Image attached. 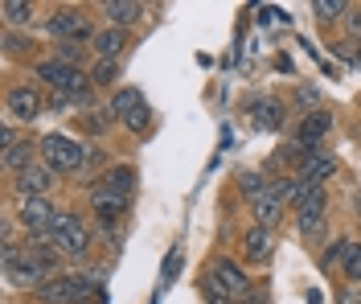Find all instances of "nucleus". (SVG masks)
Instances as JSON below:
<instances>
[{"label":"nucleus","mask_w":361,"mask_h":304,"mask_svg":"<svg viewBox=\"0 0 361 304\" xmlns=\"http://www.w3.org/2000/svg\"><path fill=\"white\" fill-rule=\"evenodd\" d=\"M54 218H58V210L49 206V197H21V206H17V222L33 238H45L49 226H54Z\"/></svg>","instance_id":"nucleus-5"},{"label":"nucleus","mask_w":361,"mask_h":304,"mask_svg":"<svg viewBox=\"0 0 361 304\" xmlns=\"http://www.w3.org/2000/svg\"><path fill=\"white\" fill-rule=\"evenodd\" d=\"M123 123H128L132 132H148V128H152V111H148V103H144L140 111H132V116L123 119Z\"/></svg>","instance_id":"nucleus-30"},{"label":"nucleus","mask_w":361,"mask_h":304,"mask_svg":"<svg viewBox=\"0 0 361 304\" xmlns=\"http://www.w3.org/2000/svg\"><path fill=\"white\" fill-rule=\"evenodd\" d=\"M324 210H329V193H324V186H312L304 197H300L295 218H300V214H324Z\"/></svg>","instance_id":"nucleus-20"},{"label":"nucleus","mask_w":361,"mask_h":304,"mask_svg":"<svg viewBox=\"0 0 361 304\" xmlns=\"http://www.w3.org/2000/svg\"><path fill=\"white\" fill-rule=\"evenodd\" d=\"M103 161H107V152L94 148V144H87V164H103Z\"/></svg>","instance_id":"nucleus-35"},{"label":"nucleus","mask_w":361,"mask_h":304,"mask_svg":"<svg viewBox=\"0 0 361 304\" xmlns=\"http://www.w3.org/2000/svg\"><path fill=\"white\" fill-rule=\"evenodd\" d=\"M295 226H300L304 238H324V234H329V218H324V214H300Z\"/></svg>","instance_id":"nucleus-22"},{"label":"nucleus","mask_w":361,"mask_h":304,"mask_svg":"<svg viewBox=\"0 0 361 304\" xmlns=\"http://www.w3.org/2000/svg\"><path fill=\"white\" fill-rule=\"evenodd\" d=\"M115 74H119V62H94V71H90V87H111Z\"/></svg>","instance_id":"nucleus-25"},{"label":"nucleus","mask_w":361,"mask_h":304,"mask_svg":"<svg viewBox=\"0 0 361 304\" xmlns=\"http://www.w3.org/2000/svg\"><path fill=\"white\" fill-rule=\"evenodd\" d=\"M111 111H90V116H82V128H87V132H94V136H103V132H107V123H111Z\"/></svg>","instance_id":"nucleus-29"},{"label":"nucleus","mask_w":361,"mask_h":304,"mask_svg":"<svg viewBox=\"0 0 361 304\" xmlns=\"http://www.w3.org/2000/svg\"><path fill=\"white\" fill-rule=\"evenodd\" d=\"M37 157H42V144L21 140V144H13V148L4 152V169H13V173H25L29 164H37Z\"/></svg>","instance_id":"nucleus-15"},{"label":"nucleus","mask_w":361,"mask_h":304,"mask_svg":"<svg viewBox=\"0 0 361 304\" xmlns=\"http://www.w3.org/2000/svg\"><path fill=\"white\" fill-rule=\"evenodd\" d=\"M243 255H247L250 263H267L271 259V231L267 226H250V231L243 234Z\"/></svg>","instance_id":"nucleus-14"},{"label":"nucleus","mask_w":361,"mask_h":304,"mask_svg":"<svg viewBox=\"0 0 361 304\" xmlns=\"http://www.w3.org/2000/svg\"><path fill=\"white\" fill-rule=\"evenodd\" d=\"M13 189H17L21 197H45V193L54 189V173H49L45 164H29L25 173H17Z\"/></svg>","instance_id":"nucleus-9"},{"label":"nucleus","mask_w":361,"mask_h":304,"mask_svg":"<svg viewBox=\"0 0 361 304\" xmlns=\"http://www.w3.org/2000/svg\"><path fill=\"white\" fill-rule=\"evenodd\" d=\"M45 33L58 37V42H78V46H82L87 37L94 42V33H90V25L82 21L78 8H54V13L45 17Z\"/></svg>","instance_id":"nucleus-3"},{"label":"nucleus","mask_w":361,"mask_h":304,"mask_svg":"<svg viewBox=\"0 0 361 304\" xmlns=\"http://www.w3.org/2000/svg\"><path fill=\"white\" fill-rule=\"evenodd\" d=\"M333 173H337V157H333V152H324V148L308 152V157H304V164H300V177H308L312 186H324Z\"/></svg>","instance_id":"nucleus-11"},{"label":"nucleus","mask_w":361,"mask_h":304,"mask_svg":"<svg viewBox=\"0 0 361 304\" xmlns=\"http://www.w3.org/2000/svg\"><path fill=\"white\" fill-rule=\"evenodd\" d=\"M0 144H4V152H8L13 144H21V140H17V128H13V123H4V132H0Z\"/></svg>","instance_id":"nucleus-34"},{"label":"nucleus","mask_w":361,"mask_h":304,"mask_svg":"<svg viewBox=\"0 0 361 304\" xmlns=\"http://www.w3.org/2000/svg\"><path fill=\"white\" fill-rule=\"evenodd\" d=\"M349 29H353V33H361V13H349Z\"/></svg>","instance_id":"nucleus-36"},{"label":"nucleus","mask_w":361,"mask_h":304,"mask_svg":"<svg viewBox=\"0 0 361 304\" xmlns=\"http://www.w3.org/2000/svg\"><path fill=\"white\" fill-rule=\"evenodd\" d=\"M140 107H144V95L135 91V87H119L111 95V116H119V123L132 116V111H140Z\"/></svg>","instance_id":"nucleus-17"},{"label":"nucleus","mask_w":361,"mask_h":304,"mask_svg":"<svg viewBox=\"0 0 361 304\" xmlns=\"http://www.w3.org/2000/svg\"><path fill=\"white\" fill-rule=\"evenodd\" d=\"M180 263H185V251H180V247H173V251H169V259H164V272H160V284H173V280H177Z\"/></svg>","instance_id":"nucleus-27"},{"label":"nucleus","mask_w":361,"mask_h":304,"mask_svg":"<svg viewBox=\"0 0 361 304\" xmlns=\"http://www.w3.org/2000/svg\"><path fill=\"white\" fill-rule=\"evenodd\" d=\"M42 164L58 177V173H74V169H82L87 164V144L70 140V136H62V132H49V136H42Z\"/></svg>","instance_id":"nucleus-1"},{"label":"nucleus","mask_w":361,"mask_h":304,"mask_svg":"<svg viewBox=\"0 0 361 304\" xmlns=\"http://www.w3.org/2000/svg\"><path fill=\"white\" fill-rule=\"evenodd\" d=\"M90 46H94V58L99 62H119L123 49H128V29H99Z\"/></svg>","instance_id":"nucleus-10"},{"label":"nucleus","mask_w":361,"mask_h":304,"mask_svg":"<svg viewBox=\"0 0 361 304\" xmlns=\"http://www.w3.org/2000/svg\"><path fill=\"white\" fill-rule=\"evenodd\" d=\"M349 247H353L349 238H337V243H333V247L324 251V263H345V255H349Z\"/></svg>","instance_id":"nucleus-32"},{"label":"nucleus","mask_w":361,"mask_h":304,"mask_svg":"<svg viewBox=\"0 0 361 304\" xmlns=\"http://www.w3.org/2000/svg\"><path fill=\"white\" fill-rule=\"evenodd\" d=\"M132 189H135V169H128V164H115V169H107V173L94 181V193L115 197V202H128Z\"/></svg>","instance_id":"nucleus-7"},{"label":"nucleus","mask_w":361,"mask_h":304,"mask_svg":"<svg viewBox=\"0 0 361 304\" xmlns=\"http://www.w3.org/2000/svg\"><path fill=\"white\" fill-rule=\"evenodd\" d=\"M33 13H37V8H33L29 0H4V4H0V17H4V29H8V33L21 29V25H29Z\"/></svg>","instance_id":"nucleus-16"},{"label":"nucleus","mask_w":361,"mask_h":304,"mask_svg":"<svg viewBox=\"0 0 361 304\" xmlns=\"http://www.w3.org/2000/svg\"><path fill=\"white\" fill-rule=\"evenodd\" d=\"M295 103H300V107H308V116H312V111H320V107H316V103H320L316 87H300V91H295Z\"/></svg>","instance_id":"nucleus-31"},{"label":"nucleus","mask_w":361,"mask_h":304,"mask_svg":"<svg viewBox=\"0 0 361 304\" xmlns=\"http://www.w3.org/2000/svg\"><path fill=\"white\" fill-rule=\"evenodd\" d=\"M54 62H62V66H74V71H78V62H82V46H78V42H58V46H54Z\"/></svg>","instance_id":"nucleus-23"},{"label":"nucleus","mask_w":361,"mask_h":304,"mask_svg":"<svg viewBox=\"0 0 361 304\" xmlns=\"http://www.w3.org/2000/svg\"><path fill=\"white\" fill-rule=\"evenodd\" d=\"M345 280L361 284V243H353V247H349V255H345Z\"/></svg>","instance_id":"nucleus-28"},{"label":"nucleus","mask_w":361,"mask_h":304,"mask_svg":"<svg viewBox=\"0 0 361 304\" xmlns=\"http://www.w3.org/2000/svg\"><path fill=\"white\" fill-rule=\"evenodd\" d=\"M283 123V103H275V99H263V103H255V128H263V132H275Z\"/></svg>","instance_id":"nucleus-18"},{"label":"nucleus","mask_w":361,"mask_h":304,"mask_svg":"<svg viewBox=\"0 0 361 304\" xmlns=\"http://www.w3.org/2000/svg\"><path fill=\"white\" fill-rule=\"evenodd\" d=\"M42 107H45V99L37 87H13L8 91V99H4V111H8V119H21V123H29V119H37L42 116Z\"/></svg>","instance_id":"nucleus-6"},{"label":"nucleus","mask_w":361,"mask_h":304,"mask_svg":"<svg viewBox=\"0 0 361 304\" xmlns=\"http://www.w3.org/2000/svg\"><path fill=\"white\" fill-rule=\"evenodd\" d=\"M90 206H94V214L111 226L115 218L123 214V206H128V202H115V197H103V193H94V189H90Z\"/></svg>","instance_id":"nucleus-21"},{"label":"nucleus","mask_w":361,"mask_h":304,"mask_svg":"<svg viewBox=\"0 0 361 304\" xmlns=\"http://www.w3.org/2000/svg\"><path fill=\"white\" fill-rule=\"evenodd\" d=\"M238 189H243V197L255 206L259 197H267L271 193V181L263 177V173H243V177H238Z\"/></svg>","instance_id":"nucleus-19"},{"label":"nucleus","mask_w":361,"mask_h":304,"mask_svg":"<svg viewBox=\"0 0 361 304\" xmlns=\"http://www.w3.org/2000/svg\"><path fill=\"white\" fill-rule=\"evenodd\" d=\"M337 304H361V284H345L337 292Z\"/></svg>","instance_id":"nucleus-33"},{"label":"nucleus","mask_w":361,"mask_h":304,"mask_svg":"<svg viewBox=\"0 0 361 304\" xmlns=\"http://www.w3.org/2000/svg\"><path fill=\"white\" fill-rule=\"evenodd\" d=\"M99 8L111 21V29H128V25H135L144 17V4H135V0H103Z\"/></svg>","instance_id":"nucleus-12"},{"label":"nucleus","mask_w":361,"mask_h":304,"mask_svg":"<svg viewBox=\"0 0 361 304\" xmlns=\"http://www.w3.org/2000/svg\"><path fill=\"white\" fill-rule=\"evenodd\" d=\"M283 206H288V202L279 197V189L271 186L267 197H259V202L250 206V210H255V226H267V231H271V226H275V222L283 218Z\"/></svg>","instance_id":"nucleus-13"},{"label":"nucleus","mask_w":361,"mask_h":304,"mask_svg":"<svg viewBox=\"0 0 361 304\" xmlns=\"http://www.w3.org/2000/svg\"><path fill=\"white\" fill-rule=\"evenodd\" d=\"M205 276L218 284L226 296H234V300H247L250 292H255V288H250V280H247V272H243V267H238L234 259H214Z\"/></svg>","instance_id":"nucleus-4"},{"label":"nucleus","mask_w":361,"mask_h":304,"mask_svg":"<svg viewBox=\"0 0 361 304\" xmlns=\"http://www.w3.org/2000/svg\"><path fill=\"white\" fill-rule=\"evenodd\" d=\"M329 132H333V116L320 107V111H312V116L300 119V128H295V140L304 144V148H312V152H316V148H320V140H324Z\"/></svg>","instance_id":"nucleus-8"},{"label":"nucleus","mask_w":361,"mask_h":304,"mask_svg":"<svg viewBox=\"0 0 361 304\" xmlns=\"http://www.w3.org/2000/svg\"><path fill=\"white\" fill-rule=\"evenodd\" d=\"M312 13H316V21H337L341 13H349V4L345 0H316Z\"/></svg>","instance_id":"nucleus-24"},{"label":"nucleus","mask_w":361,"mask_h":304,"mask_svg":"<svg viewBox=\"0 0 361 304\" xmlns=\"http://www.w3.org/2000/svg\"><path fill=\"white\" fill-rule=\"evenodd\" d=\"M197 288H202V296H205L209 304H238L234 296H226V292H222L214 280H209V276H202V284H197Z\"/></svg>","instance_id":"nucleus-26"},{"label":"nucleus","mask_w":361,"mask_h":304,"mask_svg":"<svg viewBox=\"0 0 361 304\" xmlns=\"http://www.w3.org/2000/svg\"><path fill=\"white\" fill-rule=\"evenodd\" d=\"M49 247L58 251V255H87L90 247V231L82 226V218L70 210H58V218H54V226H49Z\"/></svg>","instance_id":"nucleus-2"}]
</instances>
